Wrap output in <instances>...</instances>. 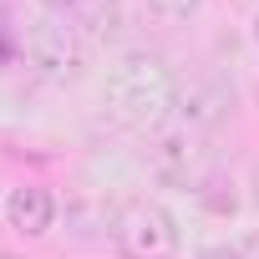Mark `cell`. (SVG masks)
<instances>
[{
    "mask_svg": "<svg viewBox=\"0 0 259 259\" xmlns=\"http://www.w3.org/2000/svg\"><path fill=\"white\" fill-rule=\"evenodd\" d=\"M102 107L117 127H127V133H158V127H168V117L178 112V81L173 71L163 66V56L153 51H127L107 87H102Z\"/></svg>",
    "mask_w": 259,
    "mask_h": 259,
    "instance_id": "6da1fadb",
    "label": "cell"
},
{
    "mask_svg": "<svg viewBox=\"0 0 259 259\" xmlns=\"http://www.w3.org/2000/svg\"><path fill=\"white\" fill-rule=\"evenodd\" d=\"M21 51L41 81H76L87 66V36L56 16H41L21 31Z\"/></svg>",
    "mask_w": 259,
    "mask_h": 259,
    "instance_id": "7a4b0ae2",
    "label": "cell"
},
{
    "mask_svg": "<svg viewBox=\"0 0 259 259\" xmlns=\"http://www.w3.org/2000/svg\"><path fill=\"white\" fill-rule=\"evenodd\" d=\"M148 168L173 183V188H203L208 183V168H213V153H208V138L198 127L178 122V127H158L148 138Z\"/></svg>",
    "mask_w": 259,
    "mask_h": 259,
    "instance_id": "3957f363",
    "label": "cell"
},
{
    "mask_svg": "<svg viewBox=\"0 0 259 259\" xmlns=\"http://www.w3.org/2000/svg\"><path fill=\"white\" fill-rule=\"evenodd\" d=\"M112 244L127 259H173L178 254V224L163 203L153 198H133L122 203L112 219Z\"/></svg>",
    "mask_w": 259,
    "mask_h": 259,
    "instance_id": "277c9868",
    "label": "cell"
},
{
    "mask_svg": "<svg viewBox=\"0 0 259 259\" xmlns=\"http://www.w3.org/2000/svg\"><path fill=\"white\" fill-rule=\"evenodd\" d=\"M51 219H56V198H51V188H41V183H21V188H11L6 193V224L16 229V234H46L51 229Z\"/></svg>",
    "mask_w": 259,
    "mask_h": 259,
    "instance_id": "5b68a950",
    "label": "cell"
},
{
    "mask_svg": "<svg viewBox=\"0 0 259 259\" xmlns=\"http://www.w3.org/2000/svg\"><path fill=\"white\" fill-rule=\"evenodd\" d=\"M224 107H229V97L224 92H213V87H203V81H188V87H178V112H183V122L188 127H203L208 122H219L224 117Z\"/></svg>",
    "mask_w": 259,
    "mask_h": 259,
    "instance_id": "8992f818",
    "label": "cell"
},
{
    "mask_svg": "<svg viewBox=\"0 0 259 259\" xmlns=\"http://www.w3.org/2000/svg\"><path fill=\"white\" fill-rule=\"evenodd\" d=\"M81 26L76 31H87L92 41H117V31H122V11H117V0H81Z\"/></svg>",
    "mask_w": 259,
    "mask_h": 259,
    "instance_id": "52a82bcc",
    "label": "cell"
},
{
    "mask_svg": "<svg viewBox=\"0 0 259 259\" xmlns=\"http://www.w3.org/2000/svg\"><path fill=\"white\" fill-rule=\"evenodd\" d=\"M153 11H163V16H173V21H183V16H193L203 0H148Z\"/></svg>",
    "mask_w": 259,
    "mask_h": 259,
    "instance_id": "ba28073f",
    "label": "cell"
},
{
    "mask_svg": "<svg viewBox=\"0 0 259 259\" xmlns=\"http://www.w3.org/2000/svg\"><path fill=\"white\" fill-rule=\"evenodd\" d=\"M198 259H244V249H234V244H208Z\"/></svg>",
    "mask_w": 259,
    "mask_h": 259,
    "instance_id": "9c48e42d",
    "label": "cell"
},
{
    "mask_svg": "<svg viewBox=\"0 0 259 259\" xmlns=\"http://www.w3.org/2000/svg\"><path fill=\"white\" fill-rule=\"evenodd\" d=\"M46 11H66V6H81V0H41Z\"/></svg>",
    "mask_w": 259,
    "mask_h": 259,
    "instance_id": "30bf717a",
    "label": "cell"
},
{
    "mask_svg": "<svg viewBox=\"0 0 259 259\" xmlns=\"http://www.w3.org/2000/svg\"><path fill=\"white\" fill-rule=\"evenodd\" d=\"M254 41H259V16H254Z\"/></svg>",
    "mask_w": 259,
    "mask_h": 259,
    "instance_id": "8fae6325",
    "label": "cell"
},
{
    "mask_svg": "<svg viewBox=\"0 0 259 259\" xmlns=\"http://www.w3.org/2000/svg\"><path fill=\"white\" fill-rule=\"evenodd\" d=\"M0 259H21V254H0Z\"/></svg>",
    "mask_w": 259,
    "mask_h": 259,
    "instance_id": "7c38bea8",
    "label": "cell"
}]
</instances>
